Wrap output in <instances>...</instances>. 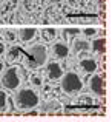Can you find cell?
<instances>
[{"label": "cell", "instance_id": "6da1fadb", "mask_svg": "<svg viewBox=\"0 0 112 122\" xmlns=\"http://www.w3.org/2000/svg\"><path fill=\"white\" fill-rule=\"evenodd\" d=\"M15 104L18 108L26 110V108H34L38 105V96L36 94V91L26 88V90H20L15 94Z\"/></svg>", "mask_w": 112, "mask_h": 122}, {"label": "cell", "instance_id": "7a4b0ae2", "mask_svg": "<svg viewBox=\"0 0 112 122\" xmlns=\"http://www.w3.org/2000/svg\"><path fill=\"white\" fill-rule=\"evenodd\" d=\"M62 88L65 93H77L83 88V82L75 73H68L62 77Z\"/></svg>", "mask_w": 112, "mask_h": 122}, {"label": "cell", "instance_id": "3957f363", "mask_svg": "<svg viewBox=\"0 0 112 122\" xmlns=\"http://www.w3.org/2000/svg\"><path fill=\"white\" fill-rule=\"evenodd\" d=\"M28 57H29V65L32 66H38L43 65L46 60V48L43 45H34L32 48L28 50Z\"/></svg>", "mask_w": 112, "mask_h": 122}, {"label": "cell", "instance_id": "277c9868", "mask_svg": "<svg viewBox=\"0 0 112 122\" xmlns=\"http://www.w3.org/2000/svg\"><path fill=\"white\" fill-rule=\"evenodd\" d=\"M2 85L8 90H15L20 85V77L17 74V68H9L2 77Z\"/></svg>", "mask_w": 112, "mask_h": 122}, {"label": "cell", "instance_id": "5b68a950", "mask_svg": "<svg viewBox=\"0 0 112 122\" xmlns=\"http://www.w3.org/2000/svg\"><path fill=\"white\" fill-rule=\"evenodd\" d=\"M91 90L98 96H104L106 94V88H104V81L101 76H92L91 81H89Z\"/></svg>", "mask_w": 112, "mask_h": 122}, {"label": "cell", "instance_id": "8992f818", "mask_svg": "<svg viewBox=\"0 0 112 122\" xmlns=\"http://www.w3.org/2000/svg\"><path fill=\"white\" fill-rule=\"evenodd\" d=\"M48 74H49V77H51V79H60V77L63 76L62 66H60L57 62H51V63H48Z\"/></svg>", "mask_w": 112, "mask_h": 122}, {"label": "cell", "instance_id": "52a82bcc", "mask_svg": "<svg viewBox=\"0 0 112 122\" xmlns=\"http://www.w3.org/2000/svg\"><path fill=\"white\" fill-rule=\"evenodd\" d=\"M106 39L104 37H100V39H95L92 42V50L95 51V53H106Z\"/></svg>", "mask_w": 112, "mask_h": 122}, {"label": "cell", "instance_id": "ba28073f", "mask_svg": "<svg viewBox=\"0 0 112 122\" xmlns=\"http://www.w3.org/2000/svg\"><path fill=\"white\" fill-rule=\"evenodd\" d=\"M69 53V48L66 46L65 43H55L54 45V54H55L58 59H63V57H66Z\"/></svg>", "mask_w": 112, "mask_h": 122}, {"label": "cell", "instance_id": "9c48e42d", "mask_svg": "<svg viewBox=\"0 0 112 122\" xmlns=\"http://www.w3.org/2000/svg\"><path fill=\"white\" fill-rule=\"evenodd\" d=\"M81 68L86 73H94L97 70V62L94 59H83L81 60Z\"/></svg>", "mask_w": 112, "mask_h": 122}, {"label": "cell", "instance_id": "30bf717a", "mask_svg": "<svg viewBox=\"0 0 112 122\" xmlns=\"http://www.w3.org/2000/svg\"><path fill=\"white\" fill-rule=\"evenodd\" d=\"M36 33H37L36 28H23V30H20V37H22V40L28 42V40L34 39Z\"/></svg>", "mask_w": 112, "mask_h": 122}, {"label": "cell", "instance_id": "8fae6325", "mask_svg": "<svg viewBox=\"0 0 112 122\" xmlns=\"http://www.w3.org/2000/svg\"><path fill=\"white\" fill-rule=\"evenodd\" d=\"M89 46H91V45H89L86 40H75V42H74V50L77 51V53L89 50Z\"/></svg>", "mask_w": 112, "mask_h": 122}, {"label": "cell", "instance_id": "7c38bea8", "mask_svg": "<svg viewBox=\"0 0 112 122\" xmlns=\"http://www.w3.org/2000/svg\"><path fill=\"white\" fill-rule=\"evenodd\" d=\"M6 107V93L5 91H0V108H5Z\"/></svg>", "mask_w": 112, "mask_h": 122}, {"label": "cell", "instance_id": "4fadbf2b", "mask_svg": "<svg viewBox=\"0 0 112 122\" xmlns=\"http://www.w3.org/2000/svg\"><path fill=\"white\" fill-rule=\"evenodd\" d=\"M83 33H85L86 36H94V34L97 33V30H95V28H85V30H83Z\"/></svg>", "mask_w": 112, "mask_h": 122}, {"label": "cell", "instance_id": "5bb4252c", "mask_svg": "<svg viewBox=\"0 0 112 122\" xmlns=\"http://www.w3.org/2000/svg\"><path fill=\"white\" fill-rule=\"evenodd\" d=\"M20 51H22L20 48H14V50L11 51V59H15V57H17V54L20 53Z\"/></svg>", "mask_w": 112, "mask_h": 122}, {"label": "cell", "instance_id": "9a60e30c", "mask_svg": "<svg viewBox=\"0 0 112 122\" xmlns=\"http://www.w3.org/2000/svg\"><path fill=\"white\" fill-rule=\"evenodd\" d=\"M66 33H69V34H78L80 33V30L78 28H68V30H65Z\"/></svg>", "mask_w": 112, "mask_h": 122}, {"label": "cell", "instance_id": "2e32d148", "mask_svg": "<svg viewBox=\"0 0 112 122\" xmlns=\"http://www.w3.org/2000/svg\"><path fill=\"white\" fill-rule=\"evenodd\" d=\"M43 33H46V34H48V37H52L54 34H55V31H54L52 28H48V30H45V31H43Z\"/></svg>", "mask_w": 112, "mask_h": 122}, {"label": "cell", "instance_id": "e0dca14e", "mask_svg": "<svg viewBox=\"0 0 112 122\" xmlns=\"http://www.w3.org/2000/svg\"><path fill=\"white\" fill-rule=\"evenodd\" d=\"M32 81H34V83H36V85H40V79H38V77H34Z\"/></svg>", "mask_w": 112, "mask_h": 122}, {"label": "cell", "instance_id": "ac0fdd59", "mask_svg": "<svg viewBox=\"0 0 112 122\" xmlns=\"http://www.w3.org/2000/svg\"><path fill=\"white\" fill-rule=\"evenodd\" d=\"M3 51H5V46H3V45H2V43H0V54H2V53H3Z\"/></svg>", "mask_w": 112, "mask_h": 122}, {"label": "cell", "instance_id": "d6986e66", "mask_svg": "<svg viewBox=\"0 0 112 122\" xmlns=\"http://www.w3.org/2000/svg\"><path fill=\"white\" fill-rule=\"evenodd\" d=\"M2 70H3V63L0 62V73H2Z\"/></svg>", "mask_w": 112, "mask_h": 122}]
</instances>
